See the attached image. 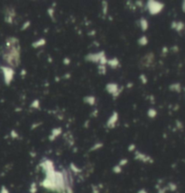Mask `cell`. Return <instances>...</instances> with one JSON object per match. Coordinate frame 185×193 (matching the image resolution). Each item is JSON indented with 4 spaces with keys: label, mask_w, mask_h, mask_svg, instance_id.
I'll use <instances>...</instances> for the list:
<instances>
[{
    "label": "cell",
    "mask_w": 185,
    "mask_h": 193,
    "mask_svg": "<svg viewBox=\"0 0 185 193\" xmlns=\"http://www.w3.org/2000/svg\"><path fill=\"white\" fill-rule=\"evenodd\" d=\"M148 115H149V116H151V117H154V116H156L155 110H154V109H150V110H149V113H148Z\"/></svg>",
    "instance_id": "obj_6"
},
{
    "label": "cell",
    "mask_w": 185,
    "mask_h": 193,
    "mask_svg": "<svg viewBox=\"0 0 185 193\" xmlns=\"http://www.w3.org/2000/svg\"><path fill=\"white\" fill-rule=\"evenodd\" d=\"M182 10H183V12L185 13V1H183V4H182Z\"/></svg>",
    "instance_id": "obj_9"
},
{
    "label": "cell",
    "mask_w": 185,
    "mask_h": 193,
    "mask_svg": "<svg viewBox=\"0 0 185 193\" xmlns=\"http://www.w3.org/2000/svg\"><path fill=\"white\" fill-rule=\"evenodd\" d=\"M184 91H185V88H184Z\"/></svg>",
    "instance_id": "obj_10"
},
{
    "label": "cell",
    "mask_w": 185,
    "mask_h": 193,
    "mask_svg": "<svg viewBox=\"0 0 185 193\" xmlns=\"http://www.w3.org/2000/svg\"><path fill=\"white\" fill-rule=\"evenodd\" d=\"M141 24H142V29L143 30H146L147 29V21H145V19L141 20Z\"/></svg>",
    "instance_id": "obj_5"
},
{
    "label": "cell",
    "mask_w": 185,
    "mask_h": 193,
    "mask_svg": "<svg viewBox=\"0 0 185 193\" xmlns=\"http://www.w3.org/2000/svg\"><path fill=\"white\" fill-rule=\"evenodd\" d=\"M170 89H172V91H176V92H180L182 88H181L180 83H175V84H172L170 86Z\"/></svg>",
    "instance_id": "obj_4"
},
{
    "label": "cell",
    "mask_w": 185,
    "mask_h": 193,
    "mask_svg": "<svg viewBox=\"0 0 185 193\" xmlns=\"http://www.w3.org/2000/svg\"><path fill=\"white\" fill-rule=\"evenodd\" d=\"M3 70H4V73H5V79L6 81V83L9 84V82H10L11 79H13L14 71L9 68H3Z\"/></svg>",
    "instance_id": "obj_2"
},
{
    "label": "cell",
    "mask_w": 185,
    "mask_h": 193,
    "mask_svg": "<svg viewBox=\"0 0 185 193\" xmlns=\"http://www.w3.org/2000/svg\"><path fill=\"white\" fill-rule=\"evenodd\" d=\"M184 24L182 22H172V28L175 29L177 32H181L182 30L184 29Z\"/></svg>",
    "instance_id": "obj_3"
},
{
    "label": "cell",
    "mask_w": 185,
    "mask_h": 193,
    "mask_svg": "<svg viewBox=\"0 0 185 193\" xmlns=\"http://www.w3.org/2000/svg\"><path fill=\"white\" fill-rule=\"evenodd\" d=\"M139 43H141V44H143V45H145V44H146L147 43V40H146V38L145 37H142L141 39H140V41H139Z\"/></svg>",
    "instance_id": "obj_8"
},
{
    "label": "cell",
    "mask_w": 185,
    "mask_h": 193,
    "mask_svg": "<svg viewBox=\"0 0 185 193\" xmlns=\"http://www.w3.org/2000/svg\"><path fill=\"white\" fill-rule=\"evenodd\" d=\"M148 7H149L150 13L152 15H155V14L162 11V9L163 8V4L151 1V2H148Z\"/></svg>",
    "instance_id": "obj_1"
},
{
    "label": "cell",
    "mask_w": 185,
    "mask_h": 193,
    "mask_svg": "<svg viewBox=\"0 0 185 193\" xmlns=\"http://www.w3.org/2000/svg\"><path fill=\"white\" fill-rule=\"evenodd\" d=\"M44 40H41V41H39L38 43H34L33 45L34 46H40V45H43V44H44Z\"/></svg>",
    "instance_id": "obj_7"
}]
</instances>
